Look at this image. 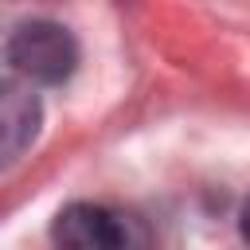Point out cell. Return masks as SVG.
Masks as SVG:
<instances>
[{
  "label": "cell",
  "mask_w": 250,
  "mask_h": 250,
  "mask_svg": "<svg viewBox=\"0 0 250 250\" xmlns=\"http://www.w3.org/2000/svg\"><path fill=\"white\" fill-rule=\"evenodd\" d=\"M4 59L23 82L59 86L78 70V39L55 20H23L8 35Z\"/></svg>",
  "instance_id": "6da1fadb"
},
{
  "label": "cell",
  "mask_w": 250,
  "mask_h": 250,
  "mask_svg": "<svg viewBox=\"0 0 250 250\" xmlns=\"http://www.w3.org/2000/svg\"><path fill=\"white\" fill-rule=\"evenodd\" d=\"M55 250H129V219L105 203L74 199L51 223Z\"/></svg>",
  "instance_id": "7a4b0ae2"
},
{
  "label": "cell",
  "mask_w": 250,
  "mask_h": 250,
  "mask_svg": "<svg viewBox=\"0 0 250 250\" xmlns=\"http://www.w3.org/2000/svg\"><path fill=\"white\" fill-rule=\"evenodd\" d=\"M39 121H43L39 94L27 82L0 78V168L16 164L31 148V141L39 133Z\"/></svg>",
  "instance_id": "3957f363"
},
{
  "label": "cell",
  "mask_w": 250,
  "mask_h": 250,
  "mask_svg": "<svg viewBox=\"0 0 250 250\" xmlns=\"http://www.w3.org/2000/svg\"><path fill=\"white\" fill-rule=\"evenodd\" d=\"M242 238L250 242V199L242 203Z\"/></svg>",
  "instance_id": "277c9868"
}]
</instances>
